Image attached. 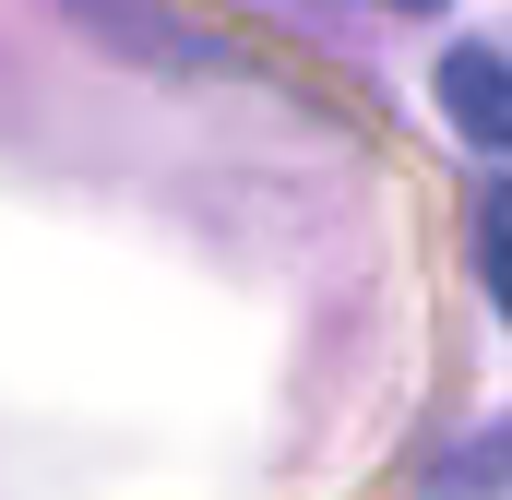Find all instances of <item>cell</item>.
Returning <instances> with one entry per match:
<instances>
[{
  "label": "cell",
  "mask_w": 512,
  "mask_h": 500,
  "mask_svg": "<svg viewBox=\"0 0 512 500\" xmlns=\"http://www.w3.org/2000/svg\"><path fill=\"white\" fill-rule=\"evenodd\" d=\"M441 120L465 143H489V155H512V60L501 48H453L441 60Z\"/></svg>",
  "instance_id": "1"
},
{
  "label": "cell",
  "mask_w": 512,
  "mask_h": 500,
  "mask_svg": "<svg viewBox=\"0 0 512 500\" xmlns=\"http://www.w3.org/2000/svg\"><path fill=\"white\" fill-rule=\"evenodd\" d=\"M477 250H489V298L512 310V191L489 203V215H477Z\"/></svg>",
  "instance_id": "2"
},
{
  "label": "cell",
  "mask_w": 512,
  "mask_h": 500,
  "mask_svg": "<svg viewBox=\"0 0 512 500\" xmlns=\"http://www.w3.org/2000/svg\"><path fill=\"white\" fill-rule=\"evenodd\" d=\"M393 12H441V0H393Z\"/></svg>",
  "instance_id": "3"
}]
</instances>
